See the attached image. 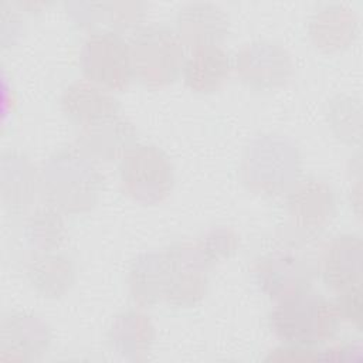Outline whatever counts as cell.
I'll list each match as a JSON object with an SVG mask.
<instances>
[{"instance_id": "8fae6325", "label": "cell", "mask_w": 363, "mask_h": 363, "mask_svg": "<svg viewBox=\"0 0 363 363\" xmlns=\"http://www.w3.org/2000/svg\"><path fill=\"white\" fill-rule=\"evenodd\" d=\"M50 343V332L45 323L35 316L10 313L1 322V356L14 353L24 357H35L44 353Z\"/></svg>"}, {"instance_id": "9a60e30c", "label": "cell", "mask_w": 363, "mask_h": 363, "mask_svg": "<svg viewBox=\"0 0 363 363\" xmlns=\"http://www.w3.org/2000/svg\"><path fill=\"white\" fill-rule=\"evenodd\" d=\"M27 275L31 285L44 296H60L69 289L74 279V268L64 255H44L33 259Z\"/></svg>"}, {"instance_id": "277c9868", "label": "cell", "mask_w": 363, "mask_h": 363, "mask_svg": "<svg viewBox=\"0 0 363 363\" xmlns=\"http://www.w3.org/2000/svg\"><path fill=\"white\" fill-rule=\"evenodd\" d=\"M79 61L88 81L108 91L126 88L133 77L130 48L116 33L89 35Z\"/></svg>"}, {"instance_id": "7a4b0ae2", "label": "cell", "mask_w": 363, "mask_h": 363, "mask_svg": "<svg viewBox=\"0 0 363 363\" xmlns=\"http://www.w3.org/2000/svg\"><path fill=\"white\" fill-rule=\"evenodd\" d=\"M133 75L149 86L173 82L184 67L179 35L163 26H150L136 33L130 44Z\"/></svg>"}, {"instance_id": "7c38bea8", "label": "cell", "mask_w": 363, "mask_h": 363, "mask_svg": "<svg viewBox=\"0 0 363 363\" xmlns=\"http://www.w3.org/2000/svg\"><path fill=\"white\" fill-rule=\"evenodd\" d=\"M187 86L196 92L218 89L230 74L228 54L220 45L194 48L183 67Z\"/></svg>"}, {"instance_id": "52a82bcc", "label": "cell", "mask_w": 363, "mask_h": 363, "mask_svg": "<svg viewBox=\"0 0 363 363\" xmlns=\"http://www.w3.org/2000/svg\"><path fill=\"white\" fill-rule=\"evenodd\" d=\"M61 106L71 121L82 126L118 116L119 111L115 96L108 89L91 81L71 84L62 94Z\"/></svg>"}, {"instance_id": "6da1fadb", "label": "cell", "mask_w": 363, "mask_h": 363, "mask_svg": "<svg viewBox=\"0 0 363 363\" xmlns=\"http://www.w3.org/2000/svg\"><path fill=\"white\" fill-rule=\"evenodd\" d=\"M339 316L336 305L303 289L279 301L271 313V326L282 342L306 347L329 340L337 330Z\"/></svg>"}, {"instance_id": "ba28073f", "label": "cell", "mask_w": 363, "mask_h": 363, "mask_svg": "<svg viewBox=\"0 0 363 363\" xmlns=\"http://www.w3.org/2000/svg\"><path fill=\"white\" fill-rule=\"evenodd\" d=\"M228 31V18L208 3L189 4L179 13V38L182 44L199 48L218 45Z\"/></svg>"}, {"instance_id": "4fadbf2b", "label": "cell", "mask_w": 363, "mask_h": 363, "mask_svg": "<svg viewBox=\"0 0 363 363\" xmlns=\"http://www.w3.org/2000/svg\"><path fill=\"white\" fill-rule=\"evenodd\" d=\"M257 274L262 288L279 301L308 289L305 265L291 255H268L259 262Z\"/></svg>"}, {"instance_id": "3957f363", "label": "cell", "mask_w": 363, "mask_h": 363, "mask_svg": "<svg viewBox=\"0 0 363 363\" xmlns=\"http://www.w3.org/2000/svg\"><path fill=\"white\" fill-rule=\"evenodd\" d=\"M121 182L135 200L153 204L163 200L173 186L169 157L156 146H133L121 160Z\"/></svg>"}, {"instance_id": "9c48e42d", "label": "cell", "mask_w": 363, "mask_h": 363, "mask_svg": "<svg viewBox=\"0 0 363 363\" xmlns=\"http://www.w3.org/2000/svg\"><path fill=\"white\" fill-rule=\"evenodd\" d=\"M133 140L135 130L132 125L119 116H113L94 125L84 126L78 143L84 155L111 160L118 155L123 156L129 149H132Z\"/></svg>"}, {"instance_id": "8992f818", "label": "cell", "mask_w": 363, "mask_h": 363, "mask_svg": "<svg viewBox=\"0 0 363 363\" xmlns=\"http://www.w3.org/2000/svg\"><path fill=\"white\" fill-rule=\"evenodd\" d=\"M237 72L252 88L268 89L286 82L292 74L289 54L274 43H252L237 54Z\"/></svg>"}, {"instance_id": "2e32d148", "label": "cell", "mask_w": 363, "mask_h": 363, "mask_svg": "<svg viewBox=\"0 0 363 363\" xmlns=\"http://www.w3.org/2000/svg\"><path fill=\"white\" fill-rule=\"evenodd\" d=\"M339 315H345L347 319H354L357 323L360 322V289L359 286L343 291L336 305Z\"/></svg>"}, {"instance_id": "30bf717a", "label": "cell", "mask_w": 363, "mask_h": 363, "mask_svg": "<svg viewBox=\"0 0 363 363\" xmlns=\"http://www.w3.org/2000/svg\"><path fill=\"white\" fill-rule=\"evenodd\" d=\"M322 275L328 286L335 291H347L360 285V240L345 235L328 245Z\"/></svg>"}, {"instance_id": "5bb4252c", "label": "cell", "mask_w": 363, "mask_h": 363, "mask_svg": "<svg viewBox=\"0 0 363 363\" xmlns=\"http://www.w3.org/2000/svg\"><path fill=\"white\" fill-rule=\"evenodd\" d=\"M169 268L166 255L149 254L138 259L130 269V288L133 298L145 303L166 295Z\"/></svg>"}, {"instance_id": "5b68a950", "label": "cell", "mask_w": 363, "mask_h": 363, "mask_svg": "<svg viewBox=\"0 0 363 363\" xmlns=\"http://www.w3.org/2000/svg\"><path fill=\"white\" fill-rule=\"evenodd\" d=\"M166 259L169 282L164 298L179 305L194 303L206 289L207 252L204 248L180 244L166 254Z\"/></svg>"}]
</instances>
